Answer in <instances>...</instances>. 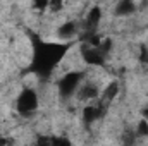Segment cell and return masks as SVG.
<instances>
[{
    "mask_svg": "<svg viewBox=\"0 0 148 146\" xmlns=\"http://www.w3.org/2000/svg\"><path fill=\"white\" fill-rule=\"evenodd\" d=\"M69 45L66 43H36L33 52V71L38 76H48L64 57Z\"/></svg>",
    "mask_w": 148,
    "mask_h": 146,
    "instance_id": "cell-1",
    "label": "cell"
},
{
    "mask_svg": "<svg viewBox=\"0 0 148 146\" xmlns=\"http://www.w3.org/2000/svg\"><path fill=\"white\" fill-rule=\"evenodd\" d=\"M81 81H83V72H79V71L67 72L64 77H60V81H59V95H60V98H64V100L71 98L77 91Z\"/></svg>",
    "mask_w": 148,
    "mask_h": 146,
    "instance_id": "cell-2",
    "label": "cell"
},
{
    "mask_svg": "<svg viewBox=\"0 0 148 146\" xmlns=\"http://www.w3.org/2000/svg\"><path fill=\"white\" fill-rule=\"evenodd\" d=\"M38 107V95L35 89H24L17 98V110L23 115L33 113Z\"/></svg>",
    "mask_w": 148,
    "mask_h": 146,
    "instance_id": "cell-3",
    "label": "cell"
},
{
    "mask_svg": "<svg viewBox=\"0 0 148 146\" xmlns=\"http://www.w3.org/2000/svg\"><path fill=\"white\" fill-rule=\"evenodd\" d=\"M76 93H77V98H79V100H84V102H86V100H88V102H90V100H95V98H98V95H100L98 86H97L95 83H90V81H88L86 84L79 86Z\"/></svg>",
    "mask_w": 148,
    "mask_h": 146,
    "instance_id": "cell-4",
    "label": "cell"
},
{
    "mask_svg": "<svg viewBox=\"0 0 148 146\" xmlns=\"http://www.w3.org/2000/svg\"><path fill=\"white\" fill-rule=\"evenodd\" d=\"M100 21H102V10L98 7H93L88 12L86 19H84V29H88V33H95V29L98 28Z\"/></svg>",
    "mask_w": 148,
    "mask_h": 146,
    "instance_id": "cell-5",
    "label": "cell"
},
{
    "mask_svg": "<svg viewBox=\"0 0 148 146\" xmlns=\"http://www.w3.org/2000/svg\"><path fill=\"white\" fill-rule=\"evenodd\" d=\"M134 10H136V5H134V2H133V0H119V2H117V5H115V9H114L115 16H119V17L131 16Z\"/></svg>",
    "mask_w": 148,
    "mask_h": 146,
    "instance_id": "cell-6",
    "label": "cell"
},
{
    "mask_svg": "<svg viewBox=\"0 0 148 146\" xmlns=\"http://www.w3.org/2000/svg\"><path fill=\"white\" fill-rule=\"evenodd\" d=\"M76 33H77V24H76L74 21L64 23V24L59 28V31H57V35H59L60 40H71V38L76 36Z\"/></svg>",
    "mask_w": 148,
    "mask_h": 146,
    "instance_id": "cell-7",
    "label": "cell"
},
{
    "mask_svg": "<svg viewBox=\"0 0 148 146\" xmlns=\"http://www.w3.org/2000/svg\"><path fill=\"white\" fill-rule=\"evenodd\" d=\"M138 136H148V120L143 119L140 124H138V131H136Z\"/></svg>",
    "mask_w": 148,
    "mask_h": 146,
    "instance_id": "cell-8",
    "label": "cell"
},
{
    "mask_svg": "<svg viewBox=\"0 0 148 146\" xmlns=\"http://www.w3.org/2000/svg\"><path fill=\"white\" fill-rule=\"evenodd\" d=\"M62 5H64L62 0H48V9H50L52 12H59V10L62 9Z\"/></svg>",
    "mask_w": 148,
    "mask_h": 146,
    "instance_id": "cell-9",
    "label": "cell"
},
{
    "mask_svg": "<svg viewBox=\"0 0 148 146\" xmlns=\"http://www.w3.org/2000/svg\"><path fill=\"white\" fill-rule=\"evenodd\" d=\"M143 117H145V119L148 120V107H147L145 110H143Z\"/></svg>",
    "mask_w": 148,
    "mask_h": 146,
    "instance_id": "cell-10",
    "label": "cell"
},
{
    "mask_svg": "<svg viewBox=\"0 0 148 146\" xmlns=\"http://www.w3.org/2000/svg\"><path fill=\"white\" fill-rule=\"evenodd\" d=\"M141 2H143V3H148V0H141Z\"/></svg>",
    "mask_w": 148,
    "mask_h": 146,
    "instance_id": "cell-11",
    "label": "cell"
}]
</instances>
